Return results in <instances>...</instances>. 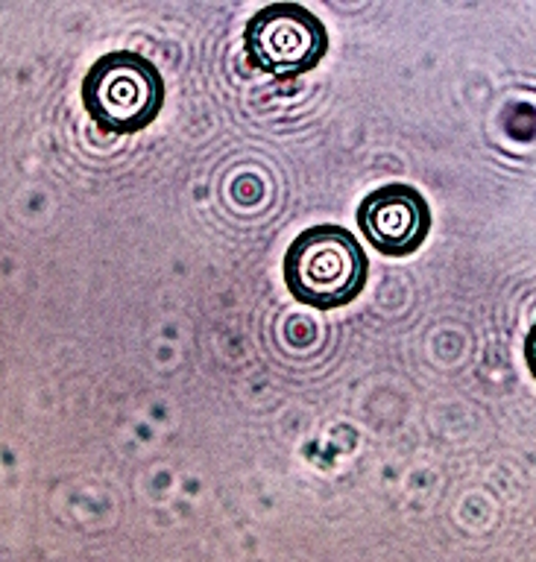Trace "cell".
<instances>
[{"label":"cell","mask_w":536,"mask_h":562,"mask_svg":"<svg viewBox=\"0 0 536 562\" xmlns=\"http://www.w3.org/2000/svg\"><path fill=\"white\" fill-rule=\"evenodd\" d=\"M284 281L302 305L343 307L367 281L358 237L334 223L305 228L284 255Z\"/></svg>","instance_id":"cell-1"},{"label":"cell","mask_w":536,"mask_h":562,"mask_svg":"<svg viewBox=\"0 0 536 562\" xmlns=\"http://www.w3.org/2000/svg\"><path fill=\"white\" fill-rule=\"evenodd\" d=\"M82 103L100 130L130 135L156 121L165 103V82L147 56L105 53L82 79Z\"/></svg>","instance_id":"cell-2"},{"label":"cell","mask_w":536,"mask_h":562,"mask_svg":"<svg viewBox=\"0 0 536 562\" xmlns=\"http://www.w3.org/2000/svg\"><path fill=\"white\" fill-rule=\"evenodd\" d=\"M328 47L323 21L299 3H270L246 24V50L267 74L290 79L323 59Z\"/></svg>","instance_id":"cell-3"},{"label":"cell","mask_w":536,"mask_h":562,"mask_svg":"<svg viewBox=\"0 0 536 562\" xmlns=\"http://www.w3.org/2000/svg\"><path fill=\"white\" fill-rule=\"evenodd\" d=\"M358 220L369 244L381 255H411L431 232L428 200L411 184H384L367 193L358 209Z\"/></svg>","instance_id":"cell-4"},{"label":"cell","mask_w":536,"mask_h":562,"mask_svg":"<svg viewBox=\"0 0 536 562\" xmlns=\"http://www.w3.org/2000/svg\"><path fill=\"white\" fill-rule=\"evenodd\" d=\"M525 360H527V369H531V375L536 378V323H534V328L527 331V340H525Z\"/></svg>","instance_id":"cell-5"}]
</instances>
